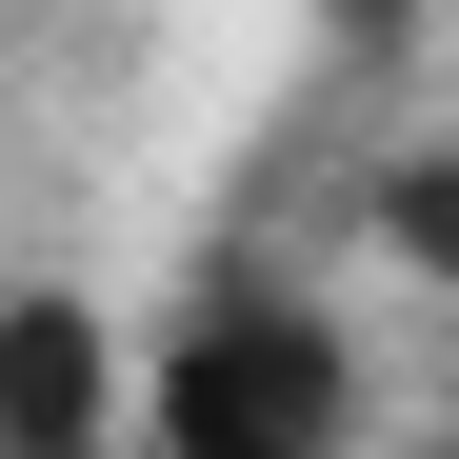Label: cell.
Returning a JSON list of instances; mask_svg holds the SVG:
<instances>
[{
    "instance_id": "7a4b0ae2",
    "label": "cell",
    "mask_w": 459,
    "mask_h": 459,
    "mask_svg": "<svg viewBox=\"0 0 459 459\" xmlns=\"http://www.w3.org/2000/svg\"><path fill=\"white\" fill-rule=\"evenodd\" d=\"M400 220H420V260H459V180H420V200H400Z\"/></svg>"
},
{
    "instance_id": "6da1fadb",
    "label": "cell",
    "mask_w": 459,
    "mask_h": 459,
    "mask_svg": "<svg viewBox=\"0 0 459 459\" xmlns=\"http://www.w3.org/2000/svg\"><path fill=\"white\" fill-rule=\"evenodd\" d=\"M320 439V340L299 320H220L180 359V459H299Z\"/></svg>"
}]
</instances>
